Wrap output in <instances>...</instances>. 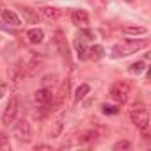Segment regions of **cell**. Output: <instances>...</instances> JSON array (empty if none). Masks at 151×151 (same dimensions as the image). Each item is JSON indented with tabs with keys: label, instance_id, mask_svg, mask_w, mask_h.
<instances>
[{
	"label": "cell",
	"instance_id": "10",
	"mask_svg": "<svg viewBox=\"0 0 151 151\" xmlns=\"http://www.w3.org/2000/svg\"><path fill=\"white\" fill-rule=\"evenodd\" d=\"M41 14H43L46 20L55 22V20H59V18L62 16V9H59V7H55V6H45V7H41Z\"/></svg>",
	"mask_w": 151,
	"mask_h": 151
},
{
	"label": "cell",
	"instance_id": "17",
	"mask_svg": "<svg viewBox=\"0 0 151 151\" xmlns=\"http://www.w3.org/2000/svg\"><path fill=\"white\" fill-rule=\"evenodd\" d=\"M103 46H100V45H94V46H91V48H87V57L89 59H93V60H100L101 57H103Z\"/></svg>",
	"mask_w": 151,
	"mask_h": 151
},
{
	"label": "cell",
	"instance_id": "28",
	"mask_svg": "<svg viewBox=\"0 0 151 151\" xmlns=\"http://www.w3.org/2000/svg\"><path fill=\"white\" fill-rule=\"evenodd\" d=\"M34 149H36V151H37V149H48V151H50V149H52V146H48V144H37Z\"/></svg>",
	"mask_w": 151,
	"mask_h": 151
},
{
	"label": "cell",
	"instance_id": "21",
	"mask_svg": "<svg viewBox=\"0 0 151 151\" xmlns=\"http://www.w3.org/2000/svg\"><path fill=\"white\" fill-rule=\"evenodd\" d=\"M78 39H82V41H91V39H94V32L93 30H89V29H86V27H82V30L78 32V36H77Z\"/></svg>",
	"mask_w": 151,
	"mask_h": 151
},
{
	"label": "cell",
	"instance_id": "30",
	"mask_svg": "<svg viewBox=\"0 0 151 151\" xmlns=\"http://www.w3.org/2000/svg\"><path fill=\"white\" fill-rule=\"evenodd\" d=\"M0 96H2V91H0Z\"/></svg>",
	"mask_w": 151,
	"mask_h": 151
},
{
	"label": "cell",
	"instance_id": "20",
	"mask_svg": "<svg viewBox=\"0 0 151 151\" xmlns=\"http://www.w3.org/2000/svg\"><path fill=\"white\" fill-rule=\"evenodd\" d=\"M96 139H98V133L93 132V130H89V132H84L78 137V142L80 144H91V142H96Z\"/></svg>",
	"mask_w": 151,
	"mask_h": 151
},
{
	"label": "cell",
	"instance_id": "24",
	"mask_svg": "<svg viewBox=\"0 0 151 151\" xmlns=\"http://www.w3.org/2000/svg\"><path fill=\"white\" fill-rule=\"evenodd\" d=\"M130 147H132V142L130 140H119V142L114 144V149L116 151H119V149H130Z\"/></svg>",
	"mask_w": 151,
	"mask_h": 151
},
{
	"label": "cell",
	"instance_id": "12",
	"mask_svg": "<svg viewBox=\"0 0 151 151\" xmlns=\"http://www.w3.org/2000/svg\"><path fill=\"white\" fill-rule=\"evenodd\" d=\"M2 20H4V23L13 25V27H20V25H22L20 16H18L14 11H11V9H4V11H2Z\"/></svg>",
	"mask_w": 151,
	"mask_h": 151
},
{
	"label": "cell",
	"instance_id": "13",
	"mask_svg": "<svg viewBox=\"0 0 151 151\" xmlns=\"http://www.w3.org/2000/svg\"><path fill=\"white\" fill-rule=\"evenodd\" d=\"M27 39H29L30 45H39V43H43V39H45V32H43V29L34 27V29L27 30Z\"/></svg>",
	"mask_w": 151,
	"mask_h": 151
},
{
	"label": "cell",
	"instance_id": "6",
	"mask_svg": "<svg viewBox=\"0 0 151 151\" xmlns=\"http://www.w3.org/2000/svg\"><path fill=\"white\" fill-rule=\"evenodd\" d=\"M53 43H55V46H57L59 53H60L66 60H69V46H68V41H66V37H64V34H62V30H57V32L53 34Z\"/></svg>",
	"mask_w": 151,
	"mask_h": 151
},
{
	"label": "cell",
	"instance_id": "8",
	"mask_svg": "<svg viewBox=\"0 0 151 151\" xmlns=\"http://www.w3.org/2000/svg\"><path fill=\"white\" fill-rule=\"evenodd\" d=\"M34 100H36V103H37V105H48V103L53 100L52 89H48V87H41V89H37V91H36Z\"/></svg>",
	"mask_w": 151,
	"mask_h": 151
},
{
	"label": "cell",
	"instance_id": "11",
	"mask_svg": "<svg viewBox=\"0 0 151 151\" xmlns=\"http://www.w3.org/2000/svg\"><path fill=\"white\" fill-rule=\"evenodd\" d=\"M18 9H20V14L23 16V22L25 23H37L39 22V16H37V13L34 9H30L27 6H20Z\"/></svg>",
	"mask_w": 151,
	"mask_h": 151
},
{
	"label": "cell",
	"instance_id": "5",
	"mask_svg": "<svg viewBox=\"0 0 151 151\" xmlns=\"http://www.w3.org/2000/svg\"><path fill=\"white\" fill-rule=\"evenodd\" d=\"M14 137L18 142H23V144H29L32 140V126L27 119H20L14 124Z\"/></svg>",
	"mask_w": 151,
	"mask_h": 151
},
{
	"label": "cell",
	"instance_id": "7",
	"mask_svg": "<svg viewBox=\"0 0 151 151\" xmlns=\"http://www.w3.org/2000/svg\"><path fill=\"white\" fill-rule=\"evenodd\" d=\"M71 22L77 27H87L89 25V14L84 9H75L71 13Z\"/></svg>",
	"mask_w": 151,
	"mask_h": 151
},
{
	"label": "cell",
	"instance_id": "3",
	"mask_svg": "<svg viewBox=\"0 0 151 151\" xmlns=\"http://www.w3.org/2000/svg\"><path fill=\"white\" fill-rule=\"evenodd\" d=\"M130 93H132V87H130V84L121 80V82H116V84L112 86V89H110V98H112L116 103L123 105V103H126V101H128V98H130Z\"/></svg>",
	"mask_w": 151,
	"mask_h": 151
},
{
	"label": "cell",
	"instance_id": "16",
	"mask_svg": "<svg viewBox=\"0 0 151 151\" xmlns=\"http://www.w3.org/2000/svg\"><path fill=\"white\" fill-rule=\"evenodd\" d=\"M75 52H77V57H78L80 60L87 59V46L84 45L82 39H75Z\"/></svg>",
	"mask_w": 151,
	"mask_h": 151
},
{
	"label": "cell",
	"instance_id": "19",
	"mask_svg": "<svg viewBox=\"0 0 151 151\" xmlns=\"http://www.w3.org/2000/svg\"><path fill=\"white\" fill-rule=\"evenodd\" d=\"M62 128H64V119L62 117H59L53 124H52V130H50V137L52 139H57L60 133H62Z\"/></svg>",
	"mask_w": 151,
	"mask_h": 151
},
{
	"label": "cell",
	"instance_id": "18",
	"mask_svg": "<svg viewBox=\"0 0 151 151\" xmlns=\"http://www.w3.org/2000/svg\"><path fill=\"white\" fill-rule=\"evenodd\" d=\"M89 91H91V87H89L87 84H80V86L77 87V91H75V103H78L80 100H84V98L89 94Z\"/></svg>",
	"mask_w": 151,
	"mask_h": 151
},
{
	"label": "cell",
	"instance_id": "26",
	"mask_svg": "<svg viewBox=\"0 0 151 151\" xmlns=\"http://www.w3.org/2000/svg\"><path fill=\"white\" fill-rule=\"evenodd\" d=\"M55 80H57V75H46V77L43 78V87H48L50 84L53 86V84H55Z\"/></svg>",
	"mask_w": 151,
	"mask_h": 151
},
{
	"label": "cell",
	"instance_id": "27",
	"mask_svg": "<svg viewBox=\"0 0 151 151\" xmlns=\"http://www.w3.org/2000/svg\"><path fill=\"white\" fill-rule=\"evenodd\" d=\"M101 112H103V114H117L119 109L114 107V105H101Z\"/></svg>",
	"mask_w": 151,
	"mask_h": 151
},
{
	"label": "cell",
	"instance_id": "15",
	"mask_svg": "<svg viewBox=\"0 0 151 151\" xmlns=\"http://www.w3.org/2000/svg\"><path fill=\"white\" fill-rule=\"evenodd\" d=\"M41 64H43V62H41L39 59H36V57H34V59H32V60H30L29 64H25V71H27V77H34V75H36V73H37V71L41 69Z\"/></svg>",
	"mask_w": 151,
	"mask_h": 151
},
{
	"label": "cell",
	"instance_id": "23",
	"mask_svg": "<svg viewBox=\"0 0 151 151\" xmlns=\"http://www.w3.org/2000/svg\"><path fill=\"white\" fill-rule=\"evenodd\" d=\"M89 6H93L96 11H103L107 7V0H89Z\"/></svg>",
	"mask_w": 151,
	"mask_h": 151
},
{
	"label": "cell",
	"instance_id": "25",
	"mask_svg": "<svg viewBox=\"0 0 151 151\" xmlns=\"http://www.w3.org/2000/svg\"><path fill=\"white\" fill-rule=\"evenodd\" d=\"M11 144H9V139L6 133H0V149H9Z\"/></svg>",
	"mask_w": 151,
	"mask_h": 151
},
{
	"label": "cell",
	"instance_id": "22",
	"mask_svg": "<svg viewBox=\"0 0 151 151\" xmlns=\"http://www.w3.org/2000/svg\"><path fill=\"white\" fill-rule=\"evenodd\" d=\"M146 69V64L142 62V60H139V62H133L130 68H128V71L132 73V75H139V73H142Z\"/></svg>",
	"mask_w": 151,
	"mask_h": 151
},
{
	"label": "cell",
	"instance_id": "9",
	"mask_svg": "<svg viewBox=\"0 0 151 151\" xmlns=\"http://www.w3.org/2000/svg\"><path fill=\"white\" fill-rule=\"evenodd\" d=\"M27 77V71H25V62H22V60H18L14 66H13V69H11V80L14 82V84H18L20 80H23Z\"/></svg>",
	"mask_w": 151,
	"mask_h": 151
},
{
	"label": "cell",
	"instance_id": "2",
	"mask_svg": "<svg viewBox=\"0 0 151 151\" xmlns=\"http://www.w3.org/2000/svg\"><path fill=\"white\" fill-rule=\"evenodd\" d=\"M130 119L140 132H146L149 128V114H147V109L142 103L133 105V109L130 110Z\"/></svg>",
	"mask_w": 151,
	"mask_h": 151
},
{
	"label": "cell",
	"instance_id": "14",
	"mask_svg": "<svg viewBox=\"0 0 151 151\" xmlns=\"http://www.w3.org/2000/svg\"><path fill=\"white\" fill-rule=\"evenodd\" d=\"M123 32L126 36H142V34H147V29L142 25H124Z\"/></svg>",
	"mask_w": 151,
	"mask_h": 151
},
{
	"label": "cell",
	"instance_id": "29",
	"mask_svg": "<svg viewBox=\"0 0 151 151\" xmlns=\"http://www.w3.org/2000/svg\"><path fill=\"white\" fill-rule=\"evenodd\" d=\"M0 29H2V30H9V27H6V25H2V23H0Z\"/></svg>",
	"mask_w": 151,
	"mask_h": 151
},
{
	"label": "cell",
	"instance_id": "4",
	"mask_svg": "<svg viewBox=\"0 0 151 151\" xmlns=\"http://www.w3.org/2000/svg\"><path fill=\"white\" fill-rule=\"evenodd\" d=\"M18 112H20V98H18V94H13L9 98V101H7V105H6L4 114H2V123L7 124V126L13 124L16 121Z\"/></svg>",
	"mask_w": 151,
	"mask_h": 151
},
{
	"label": "cell",
	"instance_id": "1",
	"mask_svg": "<svg viewBox=\"0 0 151 151\" xmlns=\"http://www.w3.org/2000/svg\"><path fill=\"white\" fill-rule=\"evenodd\" d=\"M147 46V41L146 39H126L123 43H117L114 48H112V57L114 59H119V57H126V55H132L142 48Z\"/></svg>",
	"mask_w": 151,
	"mask_h": 151
}]
</instances>
